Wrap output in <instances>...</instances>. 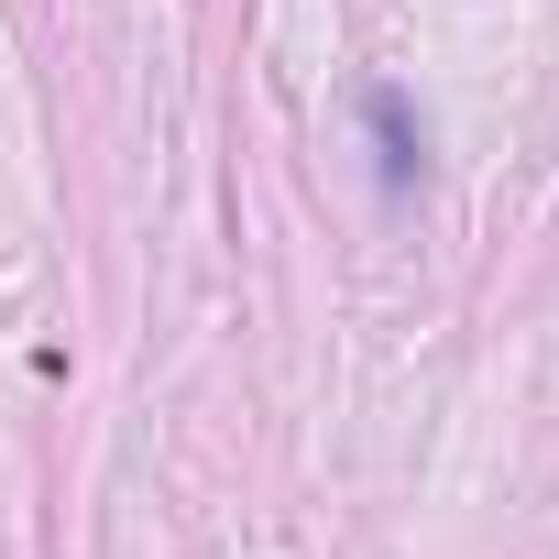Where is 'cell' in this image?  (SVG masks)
Wrapping results in <instances>:
<instances>
[]
</instances>
